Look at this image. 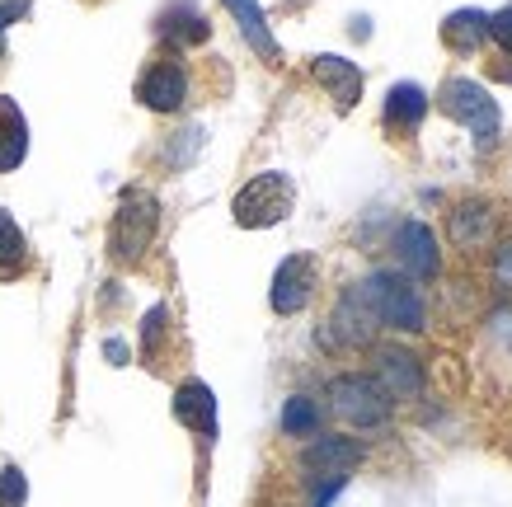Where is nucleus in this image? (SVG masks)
I'll return each instance as SVG.
<instances>
[{
    "instance_id": "5",
    "label": "nucleus",
    "mask_w": 512,
    "mask_h": 507,
    "mask_svg": "<svg viewBox=\"0 0 512 507\" xmlns=\"http://www.w3.org/2000/svg\"><path fill=\"white\" fill-rule=\"evenodd\" d=\"M437 108H442L447 118H456L461 127H470L480 141L498 137V104L475 80H447V85L437 90Z\"/></svg>"
},
{
    "instance_id": "26",
    "label": "nucleus",
    "mask_w": 512,
    "mask_h": 507,
    "mask_svg": "<svg viewBox=\"0 0 512 507\" xmlns=\"http://www.w3.org/2000/svg\"><path fill=\"white\" fill-rule=\"evenodd\" d=\"M104 353H109L113 362H118V367H123V362H127V348H123V343H113V338H109V348H104Z\"/></svg>"
},
{
    "instance_id": "19",
    "label": "nucleus",
    "mask_w": 512,
    "mask_h": 507,
    "mask_svg": "<svg viewBox=\"0 0 512 507\" xmlns=\"http://www.w3.org/2000/svg\"><path fill=\"white\" fill-rule=\"evenodd\" d=\"M160 38H170L174 47H193L207 38V19H202L193 5H174L170 15L160 19Z\"/></svg>"
},
{
    "instance_id": "3",
    "label": "nucleus",
    "mask_w": 512,
    "mask_h": 507,
    "mask_svg": "<svg viewBox=\"0 0 512 507\" xmlns=\"http://www.w3.org/2000/svg\"><path fill=\"white\" fill-rule=\"evenodd\" d=\"M357 296H362V306L372 310L381 324H390V329H404V334L423 329V301H419V292H414L404 277L372 273L362 287H357Z\"/></svg>"
},
{
    "instance_id": "17",
    "label": "nucleus",
    "mask_w": 512,
    "mask_h": 507,
    "mask_svg": "<svg viewBox=\"0 0 512 507\" xmlns=\"http://www.w3.org/2000/svg\"><path fill=\"white\" fill-rule=\"evenodd\" d=\"M442 38H447V47H456V52H475V47L489 38V15H480V10H456V15L442 24Z\"/></svg>"
},
{
    "instance_id": "20",
    "label": "nucleus",
    "mask_w": 512,
    "mask_h": 507,
    "mask_svg": "<svg viewBox=\"0 0 512 507\" xmlns=\"http://www.w3.org/2000/svg\"><path fill=\"white\" fill-rule=\"evenodd\" d=\"M489 221H494V212L480 207V202H475V207H461V212L451 216V240H456V245H480L484 235H489Z\"/></svg>"
},
{
    "instance_id": "6",
    "label": "nucleus",
    "mask_w": 512,
    "mask_h": 507,
    "mask_svg": "<svg viewBox=\"0 0 512 507\" xmlns=\"http://www.w3.org/2000/svg\"><path fill=\"white\" fill-rule=\"evenodd\" d=\"M357 465H362V442H353V437H315L301 451V470L325 489H343Z\"/></svg>"
},
{
    "instance_id": "18",
    "label": "nucleus",
    "mask_w": 512,
    "mask_h": 507,
    "mask_svg": "<svg viewBox=\"0 0 512 507\" xmlns=\"http://www.w3.org/2000/svg\"><path fill=\"white\" fill-rule=\"evenodd\" d=\"M428 113V94L419 85H395L386 94V123L390 127H419Z\"/></svg>"
},
{
    "instance_id": "2",
    "label": "nucleus",
    "mask_w": 512,
    "mask_h": 507,
    "mask_svg": "<svg viewBox=\"0 0 512 507\" xmlns=\"http://www.w3.org/2000/svg\"><path fill=\"white\" fill-rule=\"evenodd\" d=\"M156 231H160V202L151 198V193L132 188V193H123L118 212H113V226H109V254H113L118 263H137L141 254L151 249Z\"/></svg>"
},
{
    "instance_id": "11",
    "label": "nucleus",
    "mask_w": 512,
    "mask_h": 507,
    "mask_svg": "<svg viewBox=\"0 0 512 507\" xmlns=\"http://www.w3.org/2000/svg\"><path fill=\"white\" fill-rule=\"evenodd\" d=\"M311 71H315V80L334 94L339 113H348V108L362 99V71H357L353 62H343V57H329V52H325V57H315V62H311Z\"/></svg>"
},
{
    "instance_id": "10",
    "label": "nucleus",
    "mask_w": 512,
    "mask_h": 507,
    "mask_svg": "<svg viewBox=\"0 0 512 507\" xmlns=\"http://www.w3.org/2000/svg\"><path fill=\"white\" fill-rule=\"evenodd\" d=\"M174 418L202 437H217V395L202 381H184L174 390Z\"/></svg>"
},
{
    "instance_id": "21",
    "label": "nucleus",
    "mask_w": 512,
    "mask_h": 507,
    "mask_svg": "<svg viewBox=\"0 0 512 507\" xmlns=\"http://www.w3.org/2000/svg\"><path fill=\"white\" fill-rule=\"evenodd\" d=\"M320 428V409H315L311 395H292V400L282 404V432H292V437H311Z\"/></svg>"
},
{
    "instance_id": "7",
    "label": "nucleus",
    "mask_w": 512,
    "mask_h": 507,
    "mask_svg": "<svg viewBox=\"0 0 512 507\" xmlns=\"http://www.w3.org/2000/svg\"><path fill=\"white\" fill-rule=\"evenodd\" d=\"M311 292H315V259L311 254L282 259L278 273H273V292H268L273 310H278V315H296V310H306Z\"/></svg>"
},
{
    "instance_id": "16",
    "label": "nucleus",
    "mask_w": 512,
    "mask_h": 507,
    "mask_svg": "<svg viewBox=\"0 0 512 507\" xmlns=\"http://www.w3.org/2000/svg\"><path fill=\"white\" fill-rule=\"evenodd\" d=\"M24 268H29V240H24L15 216L0 207V277L10 282V277H19Z\"/></svg>"
},
{
    "instance_id": "27",
    "label": "nucleus",
    "mask_w": 512,
    "mask_h": 507,
    "mask_svg": "<svg viewBox=\"0 0 512 507\" xmlns=\"http://www.w3.org/2000/svg\"><path fill=\"white\" fill-rule=\"evenodd\" d=\"M0 507H5V503H0Z\"/></svg>"
},
{
    "instance_id": "24",
    "label": "nucleus",
    "mask_w": 512,
    "mask_h": 507,
    "mask_svg": "<svg viewBox=\"0 0 512 507\" xmlns=\"http://www.w3.org/2000/svg\"><path fill=\"white\" fill-rule=\"evenodd\" d=\"M29 5H33V0H0V33L10 29L15 19H24V15H29Z\"/></svg>"
},
{
    "instance_id": "1",
    "label": "nucleus",
    "mask_w": 512,
    "mask_h": 507,
    "mask_svg": "<svg viewBox=\"0 0 512 507\" xmlns=\"http://www.w3.org/2000/svg\"><path fill=\"white\" fill-rule=\"evenodd\" d=\"M296 207V184L278 169H264V174H254L231 202V216L235 226H245V231H268V226H278L287 221Z\"/></svg>"
},
{
    "instance_id": "8",
    "label": "nucleus",
    "mask_w": 512,
    "mask_h": 507,
    "mask_svg": "<svg viewBox=\"0 0 512 507\" xmlns=\"http://www.w3.org/2000/svg\"><path fill=\"white\" fill-rule=\"evenodd\" d=\"M376 385L386 390V400H419L423 395V367L404 348H381L376 353Z\"/></svg>"
},
{
    "instance_id": "9",
    "label": "nucleus",
    "mask_w": 512,
    "mask_h": 507,
    "mask_svg": "<svg viewBox=\"0 0 512 507\" xmlns=\"http://www.w3.org/2000/svg\"><path fill=\"white\" fill-rule=\"evenodd\" d=\"M137 99L146 108H156V113H174V108H184L188 99V76L179 62H156L137 85Z\"/></svg>"
},
{
    "instance_id": "23",
    "label": "nucleus",
    "mask_w": 512,
    "mask_h": 507,
    "mask_svg": "<svg viewBox=\"0 0 512 507\" xmlns=\"http://www.w3.org/2000/svg\"><path fill=\"white\" fill-rule=\"evenodd\" d=\"M489 38H494L503 52H512V5L498 10V15H489Z\"/></svg>"
},
{
    "instance_id": "12",
    "label": "nucleus",
    "mask_w": 512,
    "mask_h": 507,
    "mask_svg": "<svg viewBox=\"0 0 512 507\" xmlns=\"http://www.w3.org/2000/svg\"><path fill=\"white\" fill-rule=\"evenodd\" d=\"M372 329H376V315L367 306H362V296L357 292H348L339 301V310H334V320H329V329H325V338L329 343H372Z\"/></svg>"
},
{
    "instance_id": "14",
    "label": "nucleus",
    "mask_w": 512,
    "mask_h": 507,
    "mask_svg": "<svg viewBox=\"0 0 512 507\" xmlns=\"http://www.w3.org/2000/svg\"><path fill=\"white\" fill-rule=\"evenodd\" d=\"M24 155H29V123H24V113H19L15 99L0 94V174L19 169Z\"/></svg>"
},
{
    "instance_id": "25",
    "label": "nucleus",
    "mask_w": 512,
    "mask_h": 507,
    "mask_svg": "<svg viewBox=\"0 0 512 507\" xmlns=\"http://www.w3.org/2000/svg\"><path fill=\"white\" fill-rule=\"evenodd\" d=\"M498 277H512V240L498 245Z\"/></svg>"
},
{
    "instance_id": "22",
    "label": "nucleus",
    "mask_w": 512,
    "mask_h": 507,
    "mask_svg": "<svg viewBox=\"0 0 512 507\" xmlns=\"http://www.w3.org/2000/svg\"><path fill=\"white\" fill-rule=\"evenodd\" d=\"M24 498H29V484H24V475H19V470H5V475H0V503H5V507H19Z\"/></svg>"
},
{
    "instance_id": "13",
    "label": "nucleus",
    "mask_w": 512,
    "mask_h": 507,
    "mask_svg": "<svg viewBox=\"0 0 512 507\" xmlns=\"http://www.w3.org/2000/svg\"><path fill=\"white\" fill-rule=\"evenodd\" d=\"M395 249H400L404 268L414 277H437V240L423 221H404L400 235H395Z\"/></svg>"
},
{
    "instance_id": "15",
    "label": "nucleus",
    "mask_w": 512,
    "mask_h": 507,
    "mask_svg": "<svg viewBox=\"0 0 512 507\" xmlns=\"http://www.w3.org/2000/svg\"><path fill=\"white\" fill-rule=\"evenodd\" d=\"M226 10H231V19L240 24V33H245V43L259 52V57H268V62H278L282 47L278 38L268 33V19L264 10H259V0H226Z\"/></svg>"
},
{
    "instance_id": "4",
    "label": "nucleus",
    "mask_w": 512,
    "mask_h": 507,
    "mask_svg": "<svg viewBox=\"0 0 512 507\" xmlns=\"http://www.w3.org/2000/svg\"><path fill=\"white\" fill-rule=\"evenodd\" d=\"M329 404H334V414H339L348 428H381L390 418L386 390L376 385V376H357V371L329 381Z\"/></svg>"
}]
</instances>
